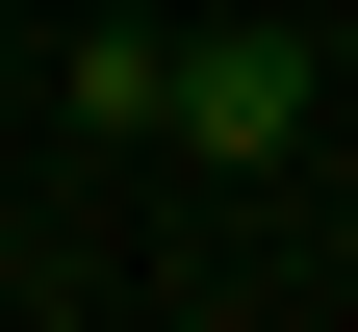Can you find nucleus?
Instances as JSON below:
<instances>
[{
	"instance_id": "1",
	"label": "nucleus",
	"mask_w": 358,
	"mask_h": 332,
	"mask_svg": "<svg viewBox=\"0 0 358 332\" xmlns=\"http://www.w3.org/2000/svg\"><path fill=\"white\" fill-rule=\"evenodd\" d=\"M154 128H179V154H307V52H282V26H179V77H154Z\"/></svg>"
},
{
	"instance_id": "2",
	"label": "nucleus",
	"mask_w": 358,
	"mask_h": 332,
	"mask_svg": "<svg viewBox=\"0 0 358 332\" xmlns=\"http://www.w3.org/2000/svg\"><path fill=\"white\" fill-rule=\"evenodd\" d=\"M154 77H179V26H77V52H52V103H77V128H154Z\"/></svg>"
}]
</instances>
